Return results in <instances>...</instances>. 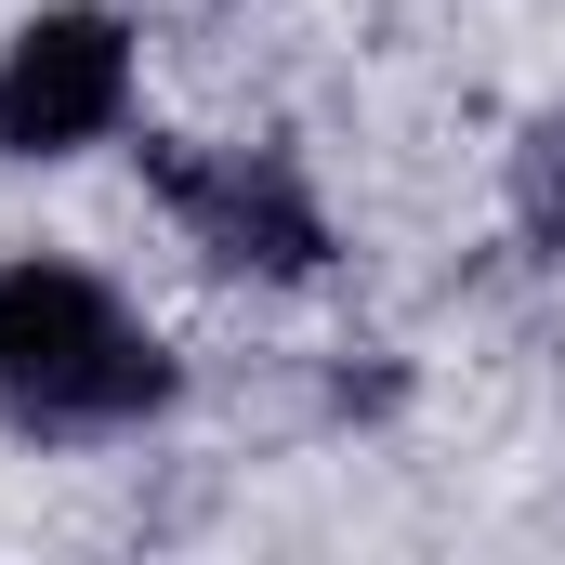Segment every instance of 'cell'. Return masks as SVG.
I'll list each match as a JSON object with an SVG mask.
<instances>
[{
  "mask_svg": "<svg viewBox=\"0 0 565 565\" xmlns=\"http://www.w3.org/2000/svg\"><path fill=\"white\" fill-rule=\"evenodd\" d=\"M0 408L40 434H93L171 408V355L132 302L79 264H0Z\"/></svg>",
  "mask_w": 565,
  "mask_h": 565,
  "instance_id": "obj_1",
  "label": "cell"
},
{
  "mask_svg": "<svg viewBox=\"0 0 565 565\" xmlns=\"http://www.w3.org/2000/svg\"><path fill=\"white\" fill-rule=\"evenodd\" d=\"M132 106V26L93 13V0H53L13 26L0 53V158H79V145L119 132Z\"/></svg>",
  "mask_w": 565,
  "mask_h": 565,
  "instance_id": "obj_2",
  "label": "cell"
},
{
  "mask_svg": "<svg viewBox=\"0 0 565 565\" xmlns=\"http://www.w3.org/2000/svg\"><path fill=\"white\" fill-rule=\"evenodd\" d=\"M145 171L198 224L211 264H237V277H316L329 264V211L302 198L289 158H184V145H145Z\"/></svg>",
  "mask_w": 565,
  "mask_h": 565,
  "instance_id": "obj_3",
  "label": "cell"
},
{
  "mask_svg": "<svg viewBox=\"0 0 565 565\" xmlns=\"http://www.w3.org/2000/svg\"><path fill=\"white\" fill-rule=\"evenodd\" d=\"M513 224L540 250H565V119H540V132L513 145Z\"/></svg>",
  "mask_w": 565,
  "mask_h": 565,
  "instance_id": "obj_4",
  "label": "cell"
}]
</instances>
